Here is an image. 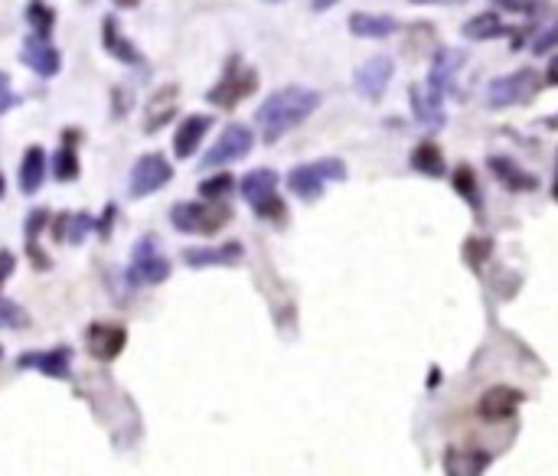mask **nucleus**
I'll use <instances>...</instances> for the list:
<instances>
[{
	"instance_id": "obj_1",
	"label": "nucleus",
	"mask_w": 558,
	"mask_h": 476,
	"mask_svg": "<svg viewBox=\"0 0 558 476\" xmlns=\"http://www.w3.org/2000/svg\"><path fill=\"white\" fill-rule=\"evenodd\" d=\"M324 102V95L317 89H304V85H284V89L271 92L255 111V124L262 131L265 144H278L284 134H291L294 128L314 115Z\"/></svg>"
},
{
	"instance_id": "obj_2",
	"label": "nucleus",
	"mask_w": 558,
	"mask_h": 476,
	"mask_svg": "<svg viewBox=\"0 0 558 476\" xmlns=\"http://www.w3.org/2000/svg\"><path fill=\"white\" fill-rule=\"evenodd\" d=\"M232 222V209L226 206V199H183L170 209V225L183 235H216L219 229H226Z\"/></svg>"
},
{
	"instance_id": "obj_3",
	"label": "nucleus",
	"mask_w": 558,
	"mask_h": 476,
	"mask_svg": "<svg viewBox=\"0 0 558 476\" xmlns=\"http://www.w3.org/2000/svg\"><path fill=\"white\" fill-rule=\"evenodd\" d=\"M170 274H173V265H170V258L164 255V248H160V238L157 235H141L131 248L128 268H124L128 284L131 287H157V284L170 281Z\"/></svg>"
},
{
	"instance_id": "obj_4",
	"label": "nucleus",
	"mask_w": 558,
	"mask_h": 476,
	"mask_svg": "<svg viewBox=\"0 0 558 476\" xmlns=\"http://www.w3.org/2000/svg\"><path fill=\"white\" fill-rule=\"evenodd\" d=\"M346 180V164L340 157H324V160H310L288 173V190L304 199V203H314V199L324 196L327 183H343Z\"/></svg>"
},
{
	"instance_id": "obj_5",
	"label": "nucleus",
	"mask_w": 558,
	"mask_h": 476,
	"mask_svg": "<svg viewBox=\"0 0 558 476\" xmlns=\"http://www.w3.org/2000/svg\"><path fill=\"white\" fill-rule=\"evenodd\" d=\"M255 89H258V72L252 66H245L242 56H229L226 72H222L219 82L206 92V102L222 108V111H232L235 105H242V98H248Z\"/></svg>"
},
{
	"instance_id": "obj_6",
	"label": "nucleus",
	"mask_w": 558,
	"mask_h": 476,
	"mask_svg": "<svg viewBox=\"0 0 558 476\" xmlns=\"http://www.w3.org/2000/svg\"><path fill=\"white\" fill-rule=\"evenodd\" d=\"M239 190L245 196V203L252 206L255 216L262 219H281L284 216V203L278 196V173L268 167H258L252 173H245Z\"/></svg>"
},
{
	"instance_id": "obj_7",
	"label": "nucleus",
	"mask_w": 558,
	"mask_h": 476,
	"mask_svg": "<svg viewBox=\"0 0 558 476\" xmlns=\"http://www.w3.org/2000/svg\"><path fill=\"white\" fill-rule=\"evenodd\" d=\"M170 180H173V164L164 154H157V150L154 154H141L128 173V199L138 203V199L154 196L164 190Z\"/></svg>"
},
{
	"instance_id": "obj_8",
	"label": "nucleus",
	"mask_w": 558,
	"mask_h": 476,
	"mask_svg": "<svg viewBox=\"0 0 558 476\" xmlns=\"http://www.w3.org/2000/svg\"><path fill=\"white\" fill-rule=\"evenodd\" d=\"M252 147H255V131L248 128V124H229V128L219 134V141L203 154L200 167L213 170V167L239 164V160H245L248 154H252Z\"/></svg>"
},
{
	"instance_id": "obj_9",
	"label": "nucleus",
	"mask_w": 558,
	"mask_h": 476,
	"mask_svg": "<svg viewBox=\"0 0 558 476\" xmlns=\"http://www.w3.org/2000/svg\"><path fill=\"white\" fill-rule=\"evenodd\" d=\"M539 75L536 69H516L510 75H500V79L490 82L487 89V105L490 108H513V105H523L529 102L532 95L539 92Z\"/></svg>"
},
{
	"instance_id": "obj_10",
	"label": "nucleus",
	"mask_w": 558,
	"mask_h": 476,
	"mask_svg": "<svg viewBox=\"0 0 558 476\" xmlns=\"http://www.w3.org/2000/svg\"><path fill=\"white\" fill-rule=\"evenodd\" d=\"M17 56H20L23 66L40 75V79H56V75L62 72V53L53 46V36L30 33L27 40L20 43Z\"/></svg>"
},
{
	"instance_id": "obj_11",
	"label": "nucleus",
	"mask_w": 558,
	"mask_h": 476,
	"mask_svg": "<svg viewBox=\"0 0 558 476\" xmlns=\"http://www.w3.org/2000/svg\"><path fill=\"white\" fill-rule=\"evenodd\" d=\"M128 346V330L118 323H89L85 327V353L95 362H115Z\"/></svg>"
},
{
	"instance_id": "obj_12",
	"label": "nucleus",
	"mask_w": 558,
	"mask_h": 476,
	"mask_svg": "<svg viewBox=\"0 0 558 476\" xmlns=\"http://www.w3.org/2000/svg\"><path fill=\"white\" fill-rule=\"evenodd\" d=\"M17 369H33L46 375V379L69 382L72 379V349L69 346H53V349H33V353L17 356Z\"/></svg>"
},
{
	"instance_id": "obj_13",
	"label": "nucleus",
	"mask_w": 558,
	"mask_h": 476,
	"mask_svg": "<svg viewBox=\"0 0 558 476\" xmlns=\"http://www.w3.org/2000/svg\"><path fill=\"white\" fill-rule=\"evenodd\" d=\"M392 72H395V62L389 56H372L353 72V89L363 98H372V102H376V98L386 95Z\"/></svg>"
},
{
	"instance_id": "obj_14",
	"label": "nucleus",
	"mask_w": 558,
	"mask_h": 476,
	"mask_svg": "<svg viewBox=\"0 0 558 476\" xmlns=\"http://www.w3.org/2000/svg\"><path fill=\"white\" fill-rule=\"evenodd\" d=\"M102 49H105L111 59H118L121 66H128V69H144L147 66V59H144L141 49L121 33L115 14H105L102 17Z\"/></svg>"
},
{
	"instance_id": "obj_15",
	"label": "nucleus",
	"mask_w": 558,
	"mask_h": 476,
	"mask_svg": "<svg viewBox=\"0 0 558 476\" xmlns=\"http://www.w3.org/2000/svg\"><path fill=\"white\" fill-rule=\"evenodd\" d=\"M183 265L186 268H235L242 265L245 245L242 242H226V245H203V248H183Z\"/></svg>"
},
{
	"instance_id": "obj_16",
	"label": "nucleus",
	"mask_w": 558,
	"mask_h": 476,
	"mask_svg": "<svg viewBox=\"0 0 558 476\" xmlns=\"http://www.w3.org/2000/svg\"><path fill=\"white\" fill-rule=\"evenodd\" d=\"M519 405H523V392H516V388H510V385H493L480 395L477 415L490 424H500L506 418H513Z\"/></svg>"
},
{
	"instance_id": "obj_17",
	"label": "nucleus",
	"mask_w": 558,
	"mask_h": 476,
	"mask_svg": "<svg viewBox=\"0 0 558 476\" xmlns=\"http://www.w3.org/2000/svg\"><path fill=\"white\" fill-rule=\"evenodd\" d=\"M49 222H53V216H49V209L36 206L27 212V219H23V255L30 258V265L36 271H49L53 268V261L46 258V252L40 248V235L49 232Z\"/></svg>"
},
{
	"instance_id": "obj_18",
	"label": "nucleus",
	"mask_w": 558,
	"mask_h": 476,
	"mask_svg": "<svg viewBox=\"0 0 558 476\" xmlns=\"http://www.w3.org/2000/svg\"><path fill=\"white\" fill-rule=\"evenodd\" d=\"M213 124H216L213 115H186L177 124V131H173V154H177V160H190L203 147Z\"/></svg>"
},
{
	"instance_id": "obj_19",
	"label": "nucleus",
	"mask_w": 558,
	"mask_h": 476,
	"mask_svg": "<svg viewBox=\"0 0 558 476\" xmlns=\"http://www.w3.org/2000/svg\"><path fill=\"white\" fill-rule=\"evenodd\" d=\"M46 173H49L46 147L30 144L27 150H23V157H20V170H17L20 193H23V196H36V193H40V190H43V183H46Z\"/></svg>"
},
{
	"instance_id": "obj_20",
	"label": "nucleus",
	"mask_w": 558,
	"mask_h": 476,
	"mask_svg": "<svg viewBox=\"0 0 558 476\" xmlns=\"http://www.w3.org/2000/svg\"><path fill=\"white\" fill-rule=\"evenodd\" d=\"M180 111V85L167 82L164 89H157L154 98L147 102V115H144V134L160 131L164 124H170Z\"/></svg>"
},
{
	"instance_id": "obj_21",
	"label": "nucleus",
	"mask_w": 558,
	"mask_h": 476,
	"mask_svg": "<svg viewBox=\"0 0 558 476\" xmlns=\"http://www.w3.org/2000/svg\"><path fill=\"white\" fill-rule=\"evenodd\" d=\"M79 134L76 131H62V144L56 147V154L49 157V170H53L56 183H72L82 177V164H79Z\"/></svg>"
},
{
	"instance_id": "obj_22",
	"label": "nucleus",
	"mask_w": 558,
	"mask_h": 476,
	"mask_svg": "<svg viewBox=\"0 0 558 476\" xmlns=\"http://www.w3.org/2000/svg\"><path fill=\"white\" fill-rule=\"evenodd\" d=\"M467 62V53L464 49H451V46H441L438 53H434L431 59V72H428V85L431 89H438L441 95L451 89L457 72H461V66Z\"/></svg>"
},
{
	"instance_id": "obj_23",
	"label": "nucleus",
	"mask_w": 558,
	"mask_h": 476,
	"mask_svg": "<svg viewBox=\"0 0 558 476\" xmlns=\"http://www.w3.org/2000/svg\"><path fill=\"white\" fill-rule=\"evenodd\" d=\"M408 98H412V111H415V121L425 124V128H441L444 124V105H441V92L431 89V85H412L408 89Z\"/></svg>"
},
{
	"instance_id": "obj_24",
	"label": "nucleus",
	"mask_w": 558,
	"mask_h": 476,
	"mask_svg": "<svg viewBox=\"0 0 558 476\" xmlns=\"http://www.w3.org/2000/svg\"><path fill=\"white\" fill-rule=\"evenodd\" d=\"M490 170L496 173V180H500V183L506 186V190L529 193V190H536V186H539L536 173L523 170L513 157H490Z\"/></svg>"
},
{
	"instance_id": "obj_25",
	"label": "nucleus",
	"mask_w": 558,
	"mask_h": 476,
	"mask_svg": "<svg viewBox=\"0 0 558 476\" xmlns=\"http://www.w3.org/2000/svg\"><path fill=\"white\" fill-rule=\"evenodd\" d=\"M350 33L359 40H389V36L399 30V20L389 14H353L350 17Z\"/></svg>"
},
{
	"instance_id": "obj_26",
	"label": "nucleus",
	"mask_w": 558,
	"mask_h": 476,
	"mask_svg": "<svg viewBox=\"0 0 558 476\" xmlns=\"http://www.w3.org/2000/svg\"><path fill=\"white\" fill-rule=\"evenodd\" d=\"M490 467V457L480 450H448L444 454V470L454 476H477Z\"/></svg>"
},
{
	"instance_id": "obj_27",
	"label": "nucleus",
	"mask_w": 558,
	"mask_h": 476,
	"mask_svg": "<svg viewBox=\"0 0 558 476\" xmlns=\"http://www.w3.org/2000/svg\"><path fill=\"white\" fill-rule=\"evenodd\" d=\"M461 33L467 36V40H500V36H506L510 30H506V23L496 17V14H477V17H470Z\"/></svg>"
},
{
	"instance_id": "obj_28",
	"label": "nucleus",
	"mask_w": 558,
	"mask_h": 476,
	"mask_svg": "<svg viewBox=\"0 0 558 476\" xmlns=\"http://www.w3.org/2000/svg\"><path fill=\"white\" fill-rule=\"evenodd\" d=\"M412 167L418 173H425V177H444V170H448V164H444V154L438 150V144H418L412 150Z\"/></svg>"
},
{
	"instance_id": "obj_29",
	"label": "nucleus",
	"mask_w": 558,
	"mask_h": 476,
	"mask_svg": "<svg viewBox=\"0 0 558 476\" xmlns=\"http://www.w3.org/2000/svg\"><path fill=\"white\" fill-rule=\"evenodd\" d=\"M27 23H30V33H40V36H53L56 30V10L43 4V0H30L27 4Z\"/></svg>"
},
{
	"instance_id": "obj_30",
	"label": "nucleus",
	"mask_w": 558,
	"mask_h": 476,
	"mask_svg": "<svg viewBox=\"0 0 558 476\" xmlns=\"http://www.w3.org/2000/svg\"><path fill=\"white\" fill-rule=\"evenodd\" d=\"M23 327H30L27 310H23L17 300L0 294V330H23Z\"/></svg>"
},
{
	"instance_id": "obj_31",
	"label": "nucleus",
	"mask_w": 558,
	"mask_h": 476,
	"mask_svg": "<svg viewBox=\"0 0 558 476\" xmlns=\"http://www.w3.org/2000/svg\"><path fill=\"white\" fill-rule=\"evenodd\" d=\"M92 232H95V216H92V212H85V209L72 212V216H69V232H66V242H69V245H82L85 238H89Z\"/></svg>"
},
{
	"instance_id": "obj_32",
	"label": "nucleus",
	"mask_w": 558,
	"mask_h": 476,
	"mask_svg": "<svg viewBox=\"0 0 558 476\" xmlns=\"http://www.w3.org/2000/svg\"><path fill=\"white\" fill-rule=\"evenodd\" d=\"M232 190H235L232 173H216V177L200 180V196H203V199H226Z\"/></svg>"
},
{
	"instance_id": "obj_33",
	"label": "nucleus",
	"mask_w": 558,
	"mask_h": 476,
	"mask_svg": "<svg viewBox=\"0 0 558 476\" xmlns=\"http://www.w3.org/2000/svg\"><path fill=\"white\" fill-rule=\"evenodd\" d=\"M20 105H23V95L14 92V85H10V75L0 69V118L10 115V111L20 108Z\"/></svg>"
},
{
	"instance_id": "obj_34",
	"label": "nucleus",
	"mask_w": 558,
	"mask_h": 476,
	"mask_svg": "<svg viewBox=\"0 0 558 476\" xmlns=\"http://www.w3.org/2000/svg\"><path fill=\"white\" fill-rule=\"evenodd\" d=\"M490 238H470V242H467V248H464V252H467V261H470V265H474V268H480L483 265V261H487L490 258Z\"/></svg>"
},
{
	"instance_id": "obj_35",
	"label": "nucleus",
	"mask_w": 558,
	"mask_h": 476,
	"mask_svg": "<svg viewBox=\"0 0 558 476\" xmlns=\"http://www.w3.org/2000/svg\"><path fill=\"white\" fill-rule=\"evenodd\" d=\"M115 219H118V206L108 203L105 206V216L95 219V235L102 238V242H108V238H111V225H115Z\"/></svg>"
},
{
	"instance_id": "obj_36",
	"label": "nucleus",
	"mask_w": 558,
	"mask_h": 476,
	"mask_svg": "<svg viewBox=\"0 0 558 476\" xmlns=\"http://www.w3.org/2000/svg\"><path fill=\"white\" fill-rule=\"evenodd\" d=\"M493 4L506 10V14H532L539 7V0H493Z\"/></svg>"
},
{
	"instance_id": "obj_37",
	"label": "nucleus",
	"mask_w": 558,
	"mask_h": 476,
	"mask_svg": "<svg viewBox=\"0 0 558 476\" xmlns=\"http://www.w3.org/2000/svg\"><path fill=\"white\" fill-rule=\"evenodd\" d=\"M552 46H558V23H552L549 30L539 33L536 40H532V53H549Z\"/></svg>"
},
{
	"instance_id": "obj_38",
	"label": "nucleus",
	"mask_w": 558,
	"mask_h": 476,
	"mask_svg": "<svg viewBox=\"0 0 558 476\" xmlns=\"http://www.w3.org/2000/svg\"><path fill=\"white\" fill-rule=\"evenodd\" d=\"M17 271V255L10 248H0V287H4Z\"/></svg>"
},
{
	"instance_id": "obj_39",
	"label": "nucleus",
	"mask_w": 558,
	"mask_h": 476,
	"mask_svg": "<svg viewBox=\"0 0 558 476\" xmlns=\"http://www.w3.org/2000/svg\"><path fill=\"white\" fill-rule=\"evenodd\" d=\"M454 186H457V190H461L464 196H470V199H474V203H477V193H474V173H470L467 167H461V170L454 173Z\"/></svg>"
},
{
	"instance_id": "obj_40",
	"label": "nucleus",
	"mask_w": 558,
	"mask_h": 476,
	"mask_svg": "<svg viewBox=\"0 0 558 476\" xmlns=\"http://www.w3.org/2000/svg\"><path fill=\"white\" fill-rule=\"evenodd\" d=\"M69 216L72 212H59V216L49 222L53 225V229H49V238H53V242H66V232H69Z\"/></svg>"
},
{
	"instance_id": "obj_41",
	"label": "nucleus",
	"mask_w": 558,
	"mask_h": 476,
	"mask_svg": "<svg viewBox=\"0 0 558 476\" xmlns=\"http://www.w3.org/2000/svg\"><path fill=\"white\" fill-rule=\"evenodd\" d=\"M111 95H115V118H124V115H128V111H131V92H124V89H115V92H111Z\"/></svg>"
},
{
	"instance_id": "obj_42",
	"label": "nucleus",
	"mask_w": 558,
	"mask_h": 476,
	"mask_svg": "<svg viewBox=\"0 0 558 476\" xmlns=\"http://www.w3.org/2000/svg\"><path fill=\"white\" fill-rule=\"evenodd\" d=\"M545 82H549V85H558V56L549 62V75H545Z\"/></svg>"
},
{
	"instance_id": "obj_43",
	"label": "nucleus",
	"mask_w": 558,
	"mask_h": 476,
	"mask_svg": "<svg viewBox=\"0 0 558 476\" xmlns=\"http://www.w3.org/2000/svg\"><path fill=\"white\" fill-rule=\"evenodd\" d=\"M118 10H138L141 7V0H111Z\"/></svg>"
},
{
	"instance_id": "obj_44",
	"label": "nucleus",
	"mask_w": 558,
	"mask_h": 476,
	"mask_svg": "<svg viewBox=\"0 0 558 476\" xmlns=\"http://www.w3.org/2000/svg\"><path fill=\"white\" fill-rule=\"evenodd\" d=\"M310 4H314V10L320 14V10H330V7H337L340 0H310Z\"/></svg>"
},
{
	"instance_id": "obj_45",
	"label": "nucleus",
	"mask_w": 558,
	"mask_h": 476,
	"mask_svg": "<svg viewBox=\"0 0 558 476\" xmlns=\"http://www.w3.org/2000/svg\"><path fill=\"white\" fill-rule=\"evenodd\" d=\"M415 7H425V4H464V0H412Z\"/></svg>"
},
{
	"instance_id": "obj_46",
	"label": "nucleus",
	"mask_w": 558,
	"mask_h": 476,
	"mask_svg": "<svg viewBox=\"0 0 558 476\" xmlns=\"http://www.w3.org/2000/svg\"><path fill=\"white\" fill-rule=\"evenodd\" d=\"M4 196H7V177L0 173V199H4Z\"/></svg>"
},
{
	"instance_id": "obj_47",
	"label": "nucleus",
	"mask_w": 558,
	"mask_h": 476,
	"mask_svg": "<svg viewBox=\"0 0 558 476\" xmlns=\"http://www.w3.org/2000/svg\"><path fill=\"white\" fill-rule=\"evenodd\" d=\"M555 199H558V164H555Z\"/></svg>"
},
{
	"instance_id": "obj_48",
	"label": "nucleus",
	"mask_w": 558,
	"mask_h": 476,
	"mask_svg": "<svg viewBox=\"0 0 558 476\" xmlns=\"http://www.w3.org/2000/svg\"><path fill=\"white\" fill-rule=\"evenodd\" d=\"M265 4H281V0H265Z\"/></svg>"
},
{
	"instance_id": "obj_49",
	"label": "nucleus",
	"mask_w": 558,
	"mask_h": 476,
	"mask_svg": "<svg viewBox=\"0 0 558 476\" xmlns=\"http://www.w3.org/2000/svg\"><path fill=\"white\" fill-rule=\"evenodd\" d=\"M0 356H4V346H0Z\"/></svg>"
}]
</instances>
